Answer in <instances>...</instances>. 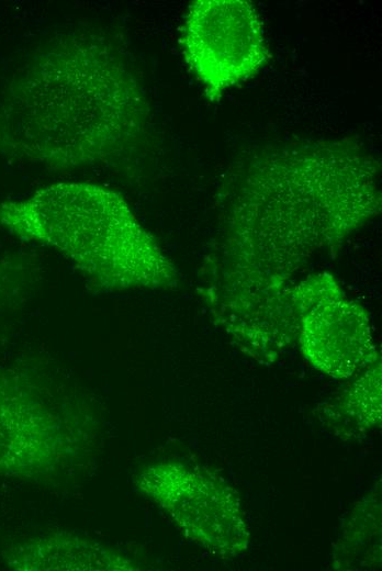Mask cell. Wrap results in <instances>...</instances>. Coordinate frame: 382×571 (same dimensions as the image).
Returning <instances> with one entry per match:
<instances>
[{"mask_svg":"<svg viewBox=\"0 0 382 571\" xmlns=\"http://www.w3.org/2000/svg\"><path fill=\"white\" fill-rule=\"evenodd\" d=\"M144 93L106 38L72 33L41 49L0 103V152L48 167L123 154L142 133Z\"/></svg>","mask_w":382,"mask_h":571,"instance_id":"cell-1","label":"cell"},{"mask_svg":"<svg viewBox=\"0 0 382 571\" xmlns=\"http://www.w3.org/2000/svg\"><path fill=\"white\" fill-rule=\"evenodd\" d=\"M0 225L22 240L58 249L109 287L146 278V268H168L122 197L101 186L57 183L2 202Z\"/></svg>","mask_w":382,"mask_h":571,"instance_id":"cell-2","label":"cell"},{"mask_svg":"<svg viewBox=\"0 0 382 571\" xmlns=\"http://www.w3.org/2000/svg\"><path fill=\"white\" fill-rule=\"evenodd\" d=\"M179 43L186 64L212 102L255 76L269 57L258 12L245 0L193 2L184 15Z\"/></svg>","mask_w":382,"mask_h":571,"instance_id":"cell-3","label":"cell"},{"mask_svg":"<svg viewBox=\"0 0 382 571\" xmlns=\"http://www.w3.org/2000/svg\"><path fill=\"white\" fill-rule=\"evenodd\" d=\"M135 484L186 537L207 551L233 558L247 550L249 529L238 494L222 480L168 461L145 468Z\"/></svg>","mask_w":382,"mask_h":571,"instance_id":"cell-4","label":"cell"},{"mask_svg":"<svg viewBox=\"0 0 382 571\" xmlns=\"http://www.w3.org/2000/svg\"><path fill=\"white\" fill-rule=\"evenodd\" d=\"M19 373L0 368V478L35 479L55 472L78 450V439Z\"/></svg>","mask_w":382,"mask_h":571,"instance_id":"cell-5","label":"cell"},{"mask_svg":"<svg viewBox=\"0 0 382 571\" xmlns=\"http://www.w3.org/2000/svg\"><path fill=\"white\" fill-rule=\"evenodd\" d=\"M299 328L305 357L329 376L350 377L377 358L369 321L350 303L315 306Z\"/></svg>","mask_w":382,"mask_h":571,"instance_id":"cell-6","label":"cell"},{"mask_svg":"<svg viewBox=\"0 0 382 571\" xmlns=\"http://www.w3.org/2000/svg\"><path fill=\"white\" fill-rule=\"evenodd\" d=\"M16 571H128L137 566L121 552L91 538L53 531L14 544L3 555Z\"/></svg>","mask_w":382,"mask_h":571,"instance_id":"cell-7","label":"cell"},{"mask_svg":"<svg viewBox=\"0 0 382 571\" xmlns=\"http://www.w3.org/2000/svg\"><path fill=\"white\" fill-rule=\"evenodd\" d=\"M380 367L366 372L355 385L346 403V413L361 428L379 425L381 421Z\"/></svg>","mask_w":382,"mask_h":571,"instance_id":"cell-8","label":"cell"},{"mask_svg":"<svg viewBox=\"0 0 382 571\" xmlns=\"http://www.w3.org/2000/svg\"><path fill=\"white\" fill-rule=\"evenodd\" d=\"M12 271H14L13 267L0 261V303L9 294L13 282Z\"/></svg>","mask_w":382,"mask_h":571,"instance_id":"cell-9","label":"cell"}]
</instances>
